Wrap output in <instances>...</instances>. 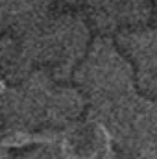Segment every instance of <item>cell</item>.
I'll return each mask as SVG.
<instances>
[{
    "instance_id": "cell-1",
    "label": "cell",
    "mask_w": 157,
    "mask_h": 159,
    "mask_svg": "<svg viewBox=\"0 0 157 159\" xmlns=\"http://www.w3.org/2000/svg\"><path fill=\"white\" fill-rule=\"evenodd\" d=\"M104 11L115 22H139L144 17V0H104Z\"/></svg>"
}]
</instances>
